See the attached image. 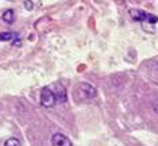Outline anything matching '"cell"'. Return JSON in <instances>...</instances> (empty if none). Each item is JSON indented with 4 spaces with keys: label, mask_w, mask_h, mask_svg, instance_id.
Wrapping results in <instances>:
<instances>
[{
    "label": "cell",
    "mask_w": 158,
    "mask_h": 146,
    "mask_svg": "<svg viewBox=\"0 0 158 146\" xmlns=\"http://www.w3.org/2000/svg\"><path fill=\"white\" fill-rule=\"evenodd\" d=\"M96 94V88L89 82H80L75 89V96L80 100H92Z\"/></svg>",
    "instance_id": "obj_1"
},
{
    "label": "cell",
    "mask_w": 158,
    "mask_h": 146,
    "mask_svg": "<svg viewBox=\"0 0 158 146\" xmlns=\"http://www.w3.org/2000/svg\"><path fill=\"white\" fill-rule=\"evenodd\" d=\"M129 15L133 20L135 21H139V22H143V21H148L150 24H155V23L158 21V18L152 14H149L142 11V9H137V8H132L129 9Z\"/></svg>",
    "instance_id": "obj_2"
},
{
    "label": "cell",
    "mask_w": 158,
    "mask_h": 146,
    "mask_svg": "<svg viewBox=\"0 0 158 146\" xmlns=\"http://www.w3.org/2000/svg\"><path fill=\"white\" fill-rule=\"evenodd\" d=\"M57 102L54 92L48 87H43L40 91V104L44 108H52Z\"/></svg>",
    "instance_id": "obj_3"
},
{
    "label": "cell",
    "mask_w": 158,
    "mask_h": 146,
    "mask_svg": "<svg viewBox=\"0 0 158 146\" xmlns=\"http://www.w3.org/2000/svg\"><path fill=\"white\" fill-rule=\"evenodd\" d=\"M51 143H52V146H73L72 142L65 135L59 132L53 135L51 138Z\"/></svg>",
    "instance_id": "obj_4"
},
{
    "label": "cell",
    "mask_w": 158,
    "mask_h": 146,
    "mask_svg": "<svg viewBox=\"0 0 158 146\" xmlns=\"http://www.w3.org/2000/svg\"><path fill=\"white\" fill-rule=\"evenodd\" d=\"M53 92H54V95H56L57 102H59V103H65V102L67 101L66 88H65L62 85L58 84L57 86H56V89H54Z\"/></svg>",
    "instance_id": "obj_5"
},
{
    "label": "cell",
    "mask_w": 158,
    "mask_h": 146,
    "mask_svg": "<svg viewBox=\"0 0 158 146\" xmlns=\"http://www.w3.org/2000/svg\"><path fill=\"white\" fill-rule=\"evenodd\" d=\"M2 20H4L6 23H10L14 22V11L13 9H7L4 14H2Z\"/></svg>",
    "instance_id": "obj_6"
},
{
    "label": "cell",
    "mask_w": 158,
    "mask_h": 146,
    "mask_svg": "<svg viewBox=\"0 0 158 146\" xmlns=\"http://www.w3.org/2000/svg\"><path fill=\"white\" fill-rule=\"evenodd\" d=\"M15 36H18L14 33H10V31H5V33H0V41L1 42H7V41L13 40Z\"/></svg>",
    "instance_id": "obj_7"
},
{
    "label": "cell",
    "mask_w": 158,
    "mask_h": 146,
    "mask_svg": "<svg viewBox=\"0 0 158 146\" xmlns=\"http://www.w3.org/2000/svg\"><path fill=\"white\" fill-rule=\"evenodd\" d=\"M4 146H21V144H20V140H19L18 138L10 137L5 142Z\"/></svg>",
    "instance_id": "obj_8"
},
{
    "label": "cell",
    "mask_w": 158,
    "mask_h": 146,
    "mask_svg": "<svg viewBox=\"0 0 158 146\" xmlns=\"http://www.w3.org/2000/svg\"><path fill=\"white\" fill-rule=\"evenodd\" d=\"M24 8H26L27 11H31V9L34 8V4H32L31 0H26V1H24Z\"/></svg>",
    "instance_id": "obj_9"
},
{
    "label": "cell",
    "mask_w": 158,
    "mask_h": 146,
    "mask_svg": "<svg viewBox=\"0 0 158 146\" xmlns=\"http://www.w3.org/2000/svg\"><path fill=\"white\" fill-rule=\"evenodd\" d=\"M154 109H155V111H156V113H157V115H158V102H157V103H155Z\"/></svg>",
    "instance_id": "obj_10"
}]
</instances>
